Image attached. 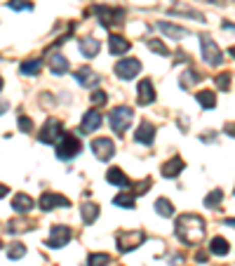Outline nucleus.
<instances>
[{"label":"nucleus","mask_w":235,"mask_h":266,"mask_svg":"<svg viewBox=\"0 0 235 266\" xmlns=\"http://www.w3.org/2000/svg\"><path fill=\"white\" fill-rule=\"evenodd\" d=\"M174 233L186 245H200L204 241V219L200 215H181L174 224Z\"/></svg>","instance_id":"nucleus-1"},{"label":"nucleus","mask_w":235,"mask_h":266,"mask_svg":"<svg viewBox=\"0 0 235 266\" xmlns=\"http://www.w3.org/2000/svg\"><path fill=\"white\" fill-rule=\"evenodd\" d=\"M54 149H56L54 153H56L59 161H73L75 155L80 153L82 144L75 135H71V132H62V137L54 142Z\"/></svg>","instance_id":"nucleus-2"},{"label":"nucleus","mask_w":235,"mask_h":266,"mask_svg":"<svg viewBox=\"0 0 235 266\" xmlns=\"http://www.w3.org/2000/svg\"><path fill=\"white\" fill-rule=\"evenodd\" d=\"M132 118H134V111H132L130 106H118V109H113V113L108 116L111 130L123 137L125 132H127V127L132 125Z\"/></svg>","instance_id":"nucleus-3"},{"label":"nucleus","mask_w":235,"mask_h":266,"mask_svg":"<svg viewBox=\"0 0 235 266\" xmlns=\"http://www.w3.org/2000/svg\"><path fill=\"white\" fill-rule=\"evenodd\" d=\"M200 47H202V59L210 66H221L223 64V52L217 47V43H214V38L212 36H200Z\"/></svg>","instance_id":"nucleus-4"},{"label":"nucleus","mask_w":235,"mask_h":266,"mask_svg":"<svg viewBox=\"0 0 235 266\" xmlns=\"http://www.w3.org/2000/svg\"><path fill=\"white\" fill-rule=\"evenodd\" d=\"M146 241V233L143 231H120V233L115 235V243H118V250L120 252H132V250H136L141 243Z\"/></svg>","instance_id":"nucleus-5"},{"label":"nucleus","mask_w":235,"mask_h":266,"mask_svg":"<svg viewBox=\"0 0 235 266\" xmlns=\"http://www.w3.org/2000/svg\"><path fill=\"white\" fill-rule=\"evenodd\" d=\"M139 71H141V62L134 59V57L120 59V62L115 64V75L120 78V81H132L134 75H139Z\"/></svg>","instance_id":"nucleus-6"},{"label":"nucleus","mask_w":235,"mask_h":266,"mask_svg":"<svg viewBox=\"0 0 235 266\" xmlns=\"http://www.w3.org/2000/svg\"><path fill=\"white\" fill-rule=\"evenodd\" d=\"M73 238V231L68 229V226H64V224H56V226H52L50 231V241L45 243L47 248L56 250V248H64V245H68V241Z\"/></svg>","instance_id":"nucleus-7"},{"label":"nucleus","mask_w":235,"mask_h":266,"mask_svg":"<svg viewBox=\"0 0 235 266\" xmlns=\"http://www.w3.org/2000/svg\"><path fill=\"white\" fill-rule=\"evenodd\" d=\"M92 153L97 155L101 163L111 161L113 155H115V144H113V139H108V137H99V139L92 142Z\"/></svg>","instance_id":"nucleus-8"},{"label":"nucleus","mask_w":235,"mask_h":266,"mask_svg":"<svg viewBox=\"0 0 235 266\" xmlns=\"http://www.w3.org/2000/svg\"><path fill=\"white\" fill-rule=\"evenodd\" d=\"M59 137H62V123H59L56 118H50V120L40 127V132H38L40 144H54Z\"/></svg>","instance_id":"nucleus-9"},{"label":"nucleus","mask_w":235,"mask_h":266,"mask_svg":"<svg viewBox=\"0 0 235 266\" xmlns=\"http://www.w3.org/2000/svg\"><path fill=\"white\" fill-rule=\"evenodd\" d=\"M94 14L99 17L101 26H106V29H111V26H120L123 24V12L120 10H113V7H94Z\"/></svg>","instance_id":"nucleus-10"},{"label":"nucleus","mask_w":235,"mask_h":266,"mask_svg":"<svg viewBox=\"0 0 235 266\" xmlns=\"http://www.w3.org/2000/svg\"><path fill=\"white\" fill-rule=\"evenodd\" d=\"M40 210H45V212H50V210H54V207H71V200L66 198V196H62V193H52V191H47V193H43L40 196Z\"/></svg>","instance_id":"nucleus-11"},{"label":"nucleus","mask_w":235,"mask_h":266,"mask_svg":"<svg viewBox=\"0 0 235 266\" xmlns=\"http://www.w3.org/2000/svg\"><path fill=\"white\" fill-rule=\"evenodd\" d=\"M155 101V87L151 81H141L136 85V104L141 106H149Z\"/></svg>","instance_id":"nucleus-12"},{"label":"nucleus","mask_w":235,"mask_h":266,"mask_svg":"<svg viewBox=\"0 0 235 266\" xmlns=\"http://www.w3.org/2000/svg\"><path fill=\"white\" fill-rule=\"evenodd\" d=\"M99 127H101V113L97 111V109H90V111L85 113V118H82V125H80L82 135H92V132H97Z\"/></svg>","instance_id":"nucleus-13"},{"label":"nucleus","mask_w":235,"mask_h":266,"mask_svg":"<svg viewBox=\"0 0 235 266\" xmlns=\"http://www.w3.org/2000/svg\"><path fill=\"white\" fill-rule=\"evenodd\" d=\"M75 81H78V85H82V87H90V90H92V87H97L99 85V75L94 73L92 68H87V66H82V68H78V71H75Z\"/></svg>","instance_id":"nucleus-14"},{"label":"nucleus","mask_w":235,"mask_h":266,"mask_svg":"<svg viewBox=\"0 0 235 266\" xmlns=\"http://www.w3.org/2000/svg\"><path fill=\"white\" fill-rule=\"evenodd\" d=\"M36 207V200L28 196V193H17L12 200V210L19 212V215H26V212H31Z\"/></svg>","instance_id":"nucleus-15"},{"label":"nucleus","mask_w":235,"mask_h":266,"mask_svg":"<svg viewBox=\"0 0 235 266\" xmlns=\"http://www.w3.org/2000/svg\"><path fill=\"white\" fill-rule=\"evenodd\" d=\"M186 170V163L181 161L179 155H174L172 161H167L162 165V177H167V179H174V177H179L181 172Z\"/></svg>","instance_id":"nucleus-16"},{"label":"nucleus","mask_w":235,"mask_h":266,"mask_svg":"<svg viewBox=\"0 0 235 266\" xmlns=\"http://www.w3.org/2000/svg\"><path fill=\"white\" fill-rule=\"evenodd\" d=\"M134 139L139 144H146V146H151V144H153V139H155V127L149 123V120H143V123L139 125V130L134 132Z\"/></svg>","instance_id":"nucleus-17"},{"label":"nucleus","mask_w":235,"mask_h":266,"mask_svg":"<svg viewBox=\"0 0 235 266\" xmlns=\"http://www.w3.org/2000/svg\"><path fill=\"white\" fill-rule=\"evenodd\" d=\"M130 40L127 38H123V36H111L108 38V50H111V55L113 57H120V55H125V52H130Z\"/></svg>","instance_id":"nucleus-18"},{"label":"nucleus","mask_w":235,"mask_h":266,"mask_svg":"<svg viewBox=\"0 0 235 266\" xmlns=\"http://www.w3.org/2000/svg\"><path fill=\"white\" fill-rule=\"evenodd\" d=\"M106 181L108 184H113V186H120V189H125V186H130L132 181H130V177L120 170V167H111L108 172H106Z\"/></svg>","instance_id":"nucleus-19"},{"label":"nucleus","mask_w":235,"mask_h":266,"mask_svg":"<svg viewBox=\"0 0 235 266\" xmlns=\"http://www.w3.org/2000/svg\"><path fill=\"white\" fill-rule=\"evenodd\" d=\"M158 29H160L165 36L172 38V40H184V38L188 36V31H186V29H181V26H177V24H169V21H160V24H158Z\"/></svg>","instance_id":"nucleus-20"},{"label":"nucleus","mask_w":235,"mask_h":266,"mask_svg":"<svg viewBox=\"0 0 235 266\" xmlns=\"http://www.w3.org/2000/svg\"><path fill=\"white\" fill-rule=\"evenodd\" d=\"M101 50V45L97 38H80V52L82 57H87V59H92V57H97Z\"/></svg>","instance_id":"nucleus-21"},{"label":"nucleus","mask_w":235,"mask_h":266,"mask_svg":"<svg viewBox=\"0 0 235 266\" xmlns=\"http://www.w3.org/2000/svg\"><path fill=\"white\" fill-rule=\"evenodd\" d=\"M50 59V68H52V73L54 75H62L68 71V59L64 55H59V52H54V55L47 57Z\"/></svg>","instance_id":"nucleus-22"},{"label":"nucleus","mask_w":235,"mask_h":266,"mask_svg":"<svg viewBox=\"0 0 235 266\" xmlns=\"http://www.w3.org/2000/svg\"><path fill=\"white\" fill-rule=\"evenodd\" d=\"M202 78H204L202 73H198V71H193L191 68V71H184V73H181L179 85H181V90H191L195 83H202Z\"/></svg>","instance_id":"nucleus-23"},{"label":"nucleus","mask_w":235,"mask_h":266,"mask_svg":"<svg viewBox=\"0 0 235 266\" xmlns=\"http://www.w3.org/2000/svg\"><path fill=\"white\" fill-rule=\"evenodd\" d=\"M210 252L217 254V257H226V254L230 252V243L226 241V238H221V235H217V238H212V243H210Z\"/></svg>","instance_id":"nucleus-24"},{"label":"nucleus","mask_w":235,"mask_h":266,"mask_svg":"<svg viewBox=\"0 0 235 266\" xmlns=\"http://www.w3.org/2000/svg\"><path fill=\"white\" fill-rule=\"evenodd\" d=\"M80 215H82V222H85V224H94L97 219H99V205L85 203L80 207Z\"/></svg>","instance_id":"nucleus-25"},{"label":"nucleus","mask_w":235,"mask_h":266,"mask_svg":"<svg viewBox=\"0 0 235 266\" xmlns=\"http://www.w3.org/2000/svg\"><path fill=\"white\" fill-rule=\"evenodd\" d=\"M195 99H198V104L202 106V109H214V106H217V94L212 92V90H200V92L195 94Z\"/></svg>","instance_id":"nucleus-26"},{"label":"nucleus","mask_w":235,"mask_h":266,"mask_svg":"<svg viewBox=\"0 0 235 266\" xmlns=\"http://www.w3.org/2000/svg\"><path fill=\"white\" fill-rule=\"evenodd\" d=\"M40 68H43V62H40V59H26V62H21L19 71H21V75H38Z\"/></svg>","instance_id":"nucleus-27"},{"label":"nucleus","mask_w":235,"mask_h":266,"mask_svg":"<svg viewBox=\"0 0 235 266\" xmlns=\"http://www.w3.org/2000/svg\"><path fill=\"white\" fill-rule=\"evenodd\" d=\"M134 203H136L134 193H118L115 198H113V205H115V207H123V210H132Z\"/></svg>","instance_id":"nucleus-28"},{"label":"nucleus","mask_w":235,"mask_h":266,"mask_svg":"<svg viewBox=\"0 0 235 266\" xmlns=\"http://www.w3.org/2000/svg\"><path fill=\"white\" fill-rule=\"evenodd\" d=\"M155 212L160 217H172L174 215V205H172V200H167V198H158L155 200Z\"/></svg>","instance_id":"nucleus-29"},{"label":"nucleus","mask_w":235,"mask_h":266,"mask_svg":"<svg viewBox=\"0 0 235 266\" xmlns=\"http://www.w3.org/2000/svg\"><path fill=\"white\" fill-rule=\"evenodd\" d=\"M106 264H111V254L106 252L90 254V259H87V266H106Z\"/></svg>","instance_id":"nucleus-30"},{"label":"nucleus","mask_w":235,"mask_h":266,"mask_svg":"<svg viewBox=\"0 0 235 266\" xmlns=\"http://www.w3.org/2000/svg\"><path fill=\"white\" fill-rule=\"evenodd\" d=\"M146 45H149V50H151V52H155V55L169 57V50L165 47V45H162V40H158V38H151V40H149Z\"/></svg>","instance_id":"nucleus-31"},{"label":"nucleus","mask_w":235,"mask_h":266,"mask_svg":"<svg viewBox=\"0 0 235 266\" xmlns=\"http://www.w3.org/2000/svg\"><path fill=\"white\" fill-rule=\"evenodd\" d=\"M26 254V248L21 245V243H12V245H7V257L10 259H21Z\"/></svg>","instance_id":"nucleus-32"},{"label":"nucleus","mask_w":235,"mask_h":266,"mask_svg":"<svg viewBox=\"0 0 235 266\" xmlns=\"http://www.w3.org/2000/svg\"><path fill=\"white\" fill-rule=\"evenodd\" d=\"M221 200H223V191H221V189H214L210 196H204V205H207V207H217Z\"/></svg>","instance_id":"nucleus-33"},{"label":"nucleus","mask_w":235,"mask_h":266,"mask_svg":"<svg viewBox=\"0 0 235 266\" xmlns=\"http://www.w3.org/2000/svg\"><path fill=\"white\" fill-rule=\"evenodd\" d=\"M90 101H92L94 109H99V106H104L106 101H108V94H106L104 90H94V92L90 94Z\"/></svg>","instance_id":"nucleus-34"},{"label":"nucleus","mask_w":235,"mask_h":266,"mask_svg":"<svg viewBox=\"0 0 235 266\" xmlns=\"http://www.w3.org/2000/svg\"><path fill=\"white\" fill-rule=\"evenodd\" d=\"M7 7H12V10H17V12H31L33 3H28V0H10Z\"/></svg>","instance_id":"nucleus-35"},{"label":"nucleus","mask_w":235,"mask_h":266,"mask_svg":"<svg viewBox=\"0 0 235 266\" xmlns=\"http://www.w3.org/2000/svg\"><path fill=\"white\" fill-rule=\"evenodd\" d=\"M31 226H33L31 222H17V219L7 222V231H10V233H17V231H28Z\"/></svg>","instance_id":"nucleus-36"},{"label":"nucleus","mask_w":235,"mask_h":266,"mask_svg":"<svg viewBox=\"0 0 235 266\" xmlns=\"http://www.w3.org/2000/svg\"><path fill=\"white\" fill-rule=\"evenodd\" d=\"M17 125H19V130H21V132H33V120L28 116H19Z\"/></svg>","instance_id":"nucleus-37"},{"label":"nucleus","mask_w":235,"mask_h":266,"mask_svg":"<svg viewBox=\"0 0 235 266\" xmlns=\"http://www.w3.org/2000/svg\"><path fill=\"white\" fill-rule=\"evenodd\" d=\"M217 87L219 90H230V73H219L217 75Z\"/></svg>","instance_id":"nucleus-38"},{"label":"nucleus","mask_w":235,"mask_h":266,"mask_svg":"<svg viewBox=\"0 0 235 266\" xmlns=\"http://www.w3.org/2000/svg\"><path fill=\"white\" fill-rule=\"evenodd\" d=\"M151 184H153V179H143L141 184H136V196H141V193H146L151 189Z\"/></svg>","instance_id":"nucleus-39"},{"label":"nucleus","mask_w":235,"mask_h":266,"mask_svg":"<svg viewBox=\"0 0 235 266\" xmlns=\"http://www.w3.org/2000/svg\"><path fill=\"white\" fill-rule=\"evenodd\" d=\"M177 62H188V64H191V59H188V57H186V52H177Z\"/></svg>","instance_id":"nucleus-40"},{"label":"nucleus","mask_w":235,"mask_h":266,"mask_svg":"<svg viewBox=\"0 0 235 266\" xmlns=\"http://www.w3.org/2000/svg\"><path fill=\"white\" fill-rule=\"evenodd\" d=\"M7 193H10V189H7L5 184H0V198H5Z\"/></svg>","instance_id":"nucleus-41"},{"label":"nucleus","mask_w":235,"mask_h":266,"mask_svg":"<svg viewBox=\"0 0 235 266\" xmlns=\"http://www.w3.org/2000/svg\"><path fill=\"white\" fill-rule=\"evenodd\" d=\"M7 106H10V104H7V101H5V99L0 101V116H3V113H5V111H7Z\"/></svg>","instance_id":"nucleus-42"},{"label":"nucleus","mask_w":235,"mask_h":266,"mask_svg":"<svg viewBox=\"0 0 235 266\" xmlns=\"http://www.w3.org/2000/svg\"><path fill=\"white\" fill-rule=\"evenodd\" d=\"M0 90H3V78H0Z\"/></svg>","instance_id":"nucleus-43"}]
</instances>
